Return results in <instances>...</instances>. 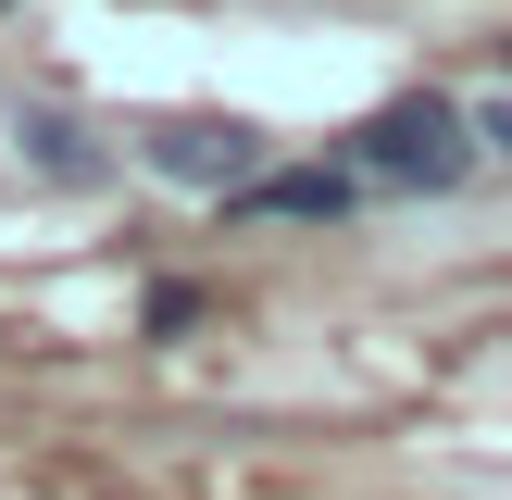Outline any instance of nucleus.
<instances>
[{
	"mask_svg": "<svg viewBox=\"0 0 512 500\" xmlns=\"http://www.w3.org/2000/svg\"><path fill=\"white\" fill-rule=\"evenodd\" d=\"M0 13H13V0H0Z\"/></svg>",
	"mask_w": 512,
	"mask_h": 500,
	"instance_id": "0eeeda50",
	"label": "nucleus"
},
{
	"mask_svg": "<svg viewBox=\"0 0 512 500\" xmlns=\"http://www.w3.org/2000/svg\"><path fill=\"white\" fill-rule=\"evenodd\" d=\"M138 163L163 175V188H213V200H225V188L263 175V138H250L238 113H163V125L138 138Z\"/></svg>",
	"mask_w": 512,
	"mask_h": 500,
	"instance_id": "f03ea898",
	"label": "nucleus"
},
{
	"mask_svg": "<svg viewBox=\"0 0 512 500\" xmlns=\"http://www.w3.org/2000/svg\"><path fill=\"white\" fill-rule=\"evenodd\" d=\"M250 225H275V213H300V225H325V213H350L363 200V175L350 163H288V175H250V188H225Z\"/></svg>",
	"mask_w": 512,
	"mask_h": 500,
	"instance_id": "7ed1b4c3",
	"label": "nucleus"
},
{
	"mask_svg": "<svg viewBox=\"0 0 512 500\" xmlns=\"http://www.w3.org/2000/svg\"><path fill=\"white\" fill-rule=\"evenodd\" d=\"M200 325V288H150V338H188Z\"/></svg>",
	"mask_w": 512,
	"mask_h": 500,
	"instance_id": "39448f33",
	"label": "nucleus"
},
{
	"mask_svg": "<svg viewBox=\"0 0 512 500\" xmlns=\"http://www.w3.org/2000/svg\"><path fill=\"white\" fill-rule=\"evenodd\" d=\"M13 138H25V163H38L50 188H100V175H113V163H100V138H88L75 113H50V100H25V113H13Z\"/></svg>",
	"mask_w": 512,
	"mask_h": 500,
	"instance_id": "20e7f679",
	"label": "nucleus"
},
{
	"mask_svg": "<svg viewBox=\"0 0 512 500\" xmlns=\"http://www.w3.org/2000/svg\"><path fill=\"white\" fill-rule=\"evenodd\" d=\"M338 163L363 175V188H463L475 175V113L450 88H400V100H375L338 138Z\"/></svg>",
	"mask_w": 512,
	"mask_h": 500,
	"instance_id": "f257e3e1",
	"label": "nucleus"
},
{
	"mask_svg": "<svg viewBox=\"0 0 512 500\" xmlns=\"http://www.w3.org/2000/svg\"><path fill=\"white\" fill-rule=\"evenodd\" d=\"M475 138H488L500 163H512V100H475Z\"/></svg>",
	"mask_w": 512,
	"mask_h": 500,
	"instance_id": "423d86ee",
	"label": "nucleus"
}]
</instances>
